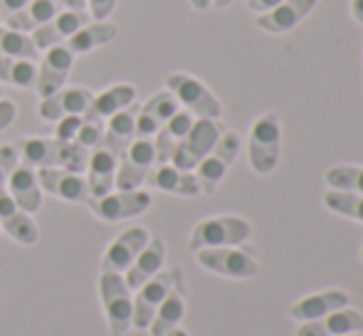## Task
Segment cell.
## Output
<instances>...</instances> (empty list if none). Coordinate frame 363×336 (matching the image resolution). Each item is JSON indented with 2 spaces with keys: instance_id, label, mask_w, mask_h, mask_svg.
I'll use <instances>...</instances> for the list:
<instances>
[{
  "instance_id": "obj_1",
  "label": "cell",
  "mask_w": 363,
  "mask_h": 336,
  "mask_svg": "<svg viewBox=\"0 0 363 336\" xmlns=\"http://www.w3.org/2000/svg\"><path fill=\"white\" fill-rule=\"evenodd\" d=\"M250 223L240 215H216L201 220L191 233L188 247L193 252L208 250V247H238L250 240Z\"/></svg>"
},
{
  "instance_id": "obj_2",
  "label": "cell",
  "mask_w": 363,
  "mask_h": 336,
  "mask_svg": "<svg viewBox=\"0 0 363 336\" xmlns=\"http://www.w3.org/2000/svg\"><path fill=\"white\" fill-rule=\"evenodd\" d=\"M279 149H282V129H279L277 114L257 116L250 129V168L257 176H267L279 164Z\"/></svg>"
},
{
  "instance_id": "obj_3",
  "label": "cell",
  "mask_w": 363,
  "mask_h": 336,
  "mask_svg": "<svg viewBox=\"0 0 363 336\" xmlns=\"http://www.w3.org/2000/svg\"><path fill=\"white\" fill-rule=\"evenodd\" d=\"M99 299L104 304L111 336H124L131 329V317H134V297H131V289L126 284L124 274L101 272Z\"/></svg>"
},
{
  "instance_id": "obj_4",
  "label": "cell",
  "mask_w": 363,
  "mask_h": 336,
  "mask_svg": "<svg viewBox=\"0 0 363 336\" xmlns=\"http://www.w3.org/2000/svg\"><path fill=\"white\" fill-rule=\"evenodd\" d=\"M166 89L178 99V104L186 106L198 119H220L223 116V104L206 84L198 77L186 72H171L166 77Z\"/></svg>"
},
{
  "instance_id": "obj_5",
  "label": "cell",
  "mask_w": 363,
  "mask_h": 336,
  "mask_svg": "<svg viewBox=\"0 0 363 336\" xmlns=\"http://www.w3.org/2000/svg\"><path fill=\"white\" fill-rule=\"evenodd\" d=\"M198 264L208 272H216L220 277L230 279H250L259 274V262L252 250L245 247H208V250L196 252Z\"/></svg>"
},
{
  "instance_id": "obj_6",
  "label": "cell",
  "mask_w": 363,
  "mask_h": 336,
  "mask_svg": "<svg viewBox=\"0 0 363 336\" xmlns=\"http://www.w3.org/2000/svg\"><path fill=\"white\" fill-rule=\"evenodd\" d=\"M181 282H183V269L173 267V269H166V272L161 269L156 277H151L146 284H141V287L136 289V297H134V317H131V327L139 329V332L148 329L156 309L161 307V302L168 297V292Z\"/></svg>"
},
{
  "instance_id": "obj_7",
  "label": "cell",
  "mask_w": 363,
  "mask_h": 336,
  "mask_svg": "<svg viewBox=\"0 0 363 336\" xmlns=\"http://www.w3.org/2000/svg\"><path fill=\"white\" fill-rule=\"evenodd\" d=\"M223 126L218 119H196L191 126V131L186 134V139L178 144L176 154H173L171 164L181 171H196V166L206 159L213 151V146L218 144Z\"/></svg>"
},
{
  "instance_id": "obj_8",
  "label": "cell",
  "mask_w": 363,
  "mask_h": 336,
  "mask_svg": "<svg viewBox=\"0 0 363 336\" xmlns=\"http://www.w3.org/2000/svg\"><path fill=\"white\" fill-rule=\"evenodd\" d=\"M240 146H242V139H240L238 131H223L220 134L218 144L213 146L211 154L196 166V178L198 186H201V193H216V188L225 178L228 168L238 159Z\"/></svg>"
},
{
  "instance_id": "obj_9",
  "label": "cell",
  "mask_w": 363,
  "mask_h": 336,
  "mask_svg": "<svg viewBox=\"0 0 363 336\" xmlns=\"http://www.w3.org/2000/svg\"><path fill=\"white\" fill-rule=\"evenodd\" d=\"M89 211L104 223H119L136 218L151 208V193L141 191H111L101 198H89L86 201Z\"/></svg>"
},
{
  "instance_id": "obj_10",
  "label": "cell",
  "mask_w": 363,
  "mask_h": 336,
  "mask_svg": "<svg viewBox=\"0 0 363 336\" xmlns=\"http://www.w3.org/2000/svg\"><path fill=\"white\" fill-rule=\"evenodd\" d=\"M156 166V151H153V139H134V144L126 149L124 159L116 168V191H136L141 183H146L151 168Z\"/></svg>"
},
{
  "instance_id": "obj_11",
  "label": "cell",
  "mask_w": 363,
  "mask_h": 336,
  "mask_svg": "<svg viewBox=\"0 0 363 336\" xmlns=\"http://www.w3.org/2000/svg\"><path fill=\"white\" fill-rule=\"evenodd\" d=\"M72 65L74 55L67 50V45H55V47L45 50L43 65L38 67V79H35V91L40 94V99L62 89L72 72Z\"/></svg>"
},
{
  "instance_id": "obj_12",
  "label": "cell",
  "mask_w": 363,
  "mask_h": 336,
  "mask_svg": "<svg viewBox=\"0 0 363 336\" xmlns=\"http://www.w3.org/2000/svg\"><path fill=\"white\" fill-rule=\"evenodd\" d=\"M91 99H94V91L86 89V86H62L55 94L40 99L38 114L45 121H60L62 116H72V114L84 116Z\"/></svg>"
},
{
  "instance_id": "obj_13",
  "label": "cell",
  "mask_w": 363,
  "mask_h": 336,
  "mask_svg": "<svg viewBox=\"0 0 363 336\" xmlns=\"http://www.w3.org/2000/svg\"><path fill=\"white\" fill-rule=\"evenodd\" d=\"M151 240L146 228H129L124 230L114 242L109 245V250L104 252L101 257V272H116V274H124L126 269L131 267L139 252L146 247V242Z\"/></svg>"
},
{
  "instance_id": "obj_14",
  "label": "cell",
  "mask_w": 363,
  "mask_h": 336,
  "mask_svg": "<svg viewBox=\"0 0 363 336\" xmlns=\"http://www.w3.org/2000/svg\"><path fill=\"white\" fill-rule=\"evenodd\" d=\"M86 23H91L86 10H60L50 23L38 28L30 38H33L35 47L43 52V50H50V47H55V45H65L77 30L84 28Z\"/></svg>"
},
{
  "instance_id": "obj_15",
  "label": "cell",
  "mask_w": 363,
  "mask_h": 336,
  "mask_svg": "<svg viewBox=\"0 0 363 336\" xmlns=\"http://www.w3.org/2000/svg\"><path fill=\"white\" fill-rule=\"evenodd\" d=\"M40 188L67 203H86L89 201V186L82 173L65 171V168H38Z\"/></svg>"
},
{
  "instance_id": "obj_16",
  "label": "cell",
  "mask_w": 363,
  "mask_h": 336,
  "mask_svg": "<svg viewBox=\"0 0 363 336\" xmlns=\"http://www.w3.org/2000/svg\"><path fill=\"white\" fill-rule=\"evenodd\" d=\"M181 109L178 99L168 89L156 91L136 114V139H153L163 124Z\"/></svg>"
},
{
  "instance_id": "obj_17",
  "label": "cell",
  "mask_w": 363,
  "mask_h": 336,
  "mask_svg": "<svg viewBox=\"0 0 363 336\" xmlns=\"http://www.w3.org/2000/svg\"><path fill=\"white\" fill-rule=\"evenodd\" d=\"M72 141L60 139H43V136H30L18 144V154L23 156L25 166L30 168H62L67 161V151Z\"/></svg>"
},
{
  "instance_id": "obj_18",
  "label": "cell",
  "mask_w": 363,
  "mask_h": 336,
  "mask_svg": "<svg viewBox=\"0 0 363 336\" xmlns=\"http://www.w3.org/2000/svg\"><path fill=\"white\" fill-rule=\"evenodd\" d=\"M316 5L319 0H282L277 8L257 15V28L269 35H284L294 30L309 13H314Z\"/></svg>"
},
{
  "instance_id": "obj_19",
  "label": "cell",
  "mask_w": 363,
  "mask_h": 336,
  "mask_svg": "<svg viewBox=\"0 0 363 336\" xmlns=\"http://www.w3.org/2000/svg\"><path fill=\"white\" fill-rule=\"evenodd\" d=\"M363 332V314L354 307H341L314 322H301L296 336H344Z\"/></svg>"
},
{
  "instance_id": "obj_20",
  "label": "cell",
  "mask_w": 363,
  "mask_h": 336,
  "mask_svg": "<svg viewBox=\"0 0 363 336\" xmlns=\"http://www.w3.org/2000/svg\"><path fill=\"white\" fill-rule=\"evenodd\" d=\"M0 230L8 233L18 245H35L40 237L38 223L8 196V191H0Z\"/></svg>"
},
{
  "instance_id": "obj_21",
  "label": "cell",
  "mask_w": 363,
  "mask_h": 336,
  "mask_svg": "<svg viewBox=\"0 0 363 336\" xmlns=\"http://www.w3.org/2000/svg\"><path fill=\"white\" fill-rule=\"evenodd\" d=\"M341 307H349V294L344 289H324V292H314L296 299L287 314L289 319H296V322H314V319L326 317Z\"/></svg>"
},
{
  "instance_id": "obj_22",
  "label": "cell",
  "mask_w": 363,
  "mask_h": 336,
  "mask_svg": "<svg viewBox=\"0 0 363 336\" xmlns=\"http://www.w3.org/2000/svg\"><path fill=\"white\" fill-rule=\"evenodd\" d=\"M193 114L191 111L178 109L166 124L158 129V134L153 136V151H156V166L161 164H171L173 154H176L178 144L186 139V134L191 131L193 126Z\"/></svg>"
},
{
  "instance_id": "obj_23",
  "label": "cell",
  "mask_w": 363,
  "mask_h": 336,
  "mask_svg": "<svg viewBox=\"0 0 363 336\" xmlns=\"http://www.w3.org/2000/svg\"><path fill=\"white\" fill-rule=\"evenodd\" d=\"M136 114H139V106H126L119 114H114L109 119V124L104 126V139H101V146L106 151L116 156V159H124L126 149L134 144L136 139Z\"/></svg>"
},
{
  "instance_id": "obj_24",
  "label": "cell",
  "mask_w": 363,
  "mask_h": 336,
  "mask_svg": "<svg viewBox=\"0 0 363 336\" xmlns=\"http://www.w3.org/2000/svg\"><path fill=\"white\" fill-rule=\"evenodd\" d=\"M8 196L23 208L25 213H38L43 208V188H40V181H38V171L30 166H20L10 173L8 178Z\"/></svg>"
},
{
  "instance_id": "obj_25",
  "label": "cell",
  "mask_w": 363,
  "mask_h": 336,
  "mask_svg": "<svg viewBox=\"0 0 363 336\" xmlns=\"http://www.w3.org/2000/svg\"><path fill=\"white\" fill-rule=\"evenodd\" d=\"M163 262H166V242L161 237H151L146 242V247L139 252V257L131 262V267L126 269V284H129L131 292L146 284L151 277H156L163 269Z\"/></svg>"
},
{
  "instance_id": "obj_26",
  "label": "cell",
  "mask_w": 363,
  "mask_h": 336,
  "mask_svg": "<svg viewBox=\"0 0 363 336\" xmlns=\"http://www.w3.org/2000/svg\"><path fill=\"white\" fill-rule=\"evenodd\" d=\"M116 168H119V159L104 146H96L91 151L89 166H86V186H89V198H101L106 193L114 191L116 181Z\"/></svg>"
},
{
  "instance_id": "obj_27",
  "label": "cell",
  "mask_w": 363,
  "mask_h": 336,
  "mask_svg": "<svg viewBox=\"0 0 363 336\" xmlns=\"http://www.w3.org/2000/svg\"><path fill=\"white\" fill-rule=\"evenodd\" d=\"M60 10H65L62 5H60V0H33V3H28L25 8L5 15V28L18 30V33H25V35H33L38 28H43L45 23H50Z\"/></svg>"
},
{
  "instance_id": "obj_28",
  "label": "cell",
  "mask_w": 363,
  "mask_h": 336,
  "mask_svg": "<svg viewBox=\"0 0 363 336\" xmlns=\"http://www.w3.org/2000/svg\"><path fill=\"white\" fill-rule=\"evenodd\" d=\"M151 183V188H158V191L173 193V196H198L201 193V186H198V178L193 171H181L173 164H161L156 168H151L146 178Z\"/></svg>"
},
{
  "instance_id": "obj_29",
  "label": "cell",
  "mask_w": 363,
  "mask_h": 336,
  "mask_svg": "<svg viewBox=\"0 0 363 336\" xmlns=\"http://www.w3.org/2000/svg\"><path fill=\"white\" fill-rule=\"evenodd\" d=\"M134 101H136V86L121 82V84H114V86H109V89H104L101 94H94L86 114L104 121V119H111L114 114H119L126 106H131Z\"/></svg>"
},
{
  "instance_id": "obj_30",
  "label": "cell",
  "mask_w": 363,
  "mask_h": 336,
  "mask_svg": "<svg viewBox=\"0 0 363 336\" xmlns=\"http://www.w3.org/2000/svg\"><path fill=\"white\" fill-rule=\"evenodd\" d=\"M116 35H119V28H116L114 23H106V20L96 23L94 20V23H86L84 28L77 30L65 45H67V50L77 57V55H86L96 47H104V45H109Z\"/></svg>"
},
{
  "instance_id": "obj_31",
  "label": "cell",
  "mask_w": 363,
  "mask_h": 336,
  "mask_svg": "<svg viewBox=\"0 0 363 336\" xmlns=\"http://www.w3.org/2000/svg\"><path fill=\"white\" fill-rule=\"evenodd\" d=\"M183 314H186V297H183V282L168 292V297L161 302V307L156 309L151 324V336H166L171 329H176L181 324Z\"/></svg>"
},
{
  "instance_id": "obj_32",
  "label": "cell",
  "mask_w": 363,
  "mask_h": 336,
  "mask_svg": "<svg viewBox=\"0 0 363 336\" xmlns=\"http://www.w3.org/2000/svg\"><path fill=\"white\" fill-rule=\"evenodd\" d=\"M35 79H38V65L35 62L0 55V82L23 86V89H35Z\"/></svg>"
},
{
  "instance_id": "obj_33",
  "label": "cell",
  "mask_w": 363,
  "mask_h": 336,
  "mask_svg": "<svg viewBox=\"0 0 363 336\" xmlns=\"http://www.w3.org/2000/svg\"><path fill=\"white\" fill-rule=\"evenodd\" d=\"M0 55L35 62V60L40 57V50L35 47V43H33L30 35L18 33V30H10V28H5V25H0Z\"/></svg>"
},
{
  "instance_id": "obj_34",
  "label": "cell",
  "mask_w": 363,
  "mask_h": 336,
  "mask_svg": "<svg viewBox=\"0 0 363 336\" xmlns=\"http://www.w3.org/2000/svg\"><path fill=\"white\" fill-rule=\"evenodd\" d=\"M326 208L336 215L351 218L356 223H363V196L361 193H346V191H326L321 198Z\"/></svg>"
},
{
  "instance_id": "obj_35",
  "label": "cell",
  "mask_w": 363,
  "mask_h": 336,
  "mask_svg": "<svg viewBox=\"0 0 363 336\" xmlns=\"http://www.w3.org/2000/svg\"><path fill=\"white\" fill-rule=\"evenodd\" d=\"M324 181L331 191L361 193L363 196V166H349V164L331 166L324 173Z\"/></svg>"
},
{
  "instance_id": "obj_36",
  "label": "cell",
  "mask_w": 363,
  "mask_h": 336,
  "mask_svg": "<svg viewBox=\"0 0 363 336\" xmlns=\"http://www.w3.org/2000/svg\"><path fill=\"white\" fill-rule=\"evenodd\" d=\"M101 139H104V121L96 119V116H89V114L82 116L79 134H77V139H74L77 144L94 151L96 146H101Z\"/></svg>"
},
{
  "instance_id": "obj_37",
  "label": "cell",
  "mask_w": 363,
  "mask_h": 336,
  "mask_svg": "<svg viewBox=\"0 0 363 336\" xmlns=\"http://www.w3.org/2000/svg\"><path fill=\"white\" fill-rule=\"evenodd\" d=\"M89 159H91V149L86 146L77 144L72 141L69 144V151H67V161H65V171H72V173H84L86 166H89Z\"/></svg>"
},
{
  "instance_id": "obj_38",
  "label": "cell",
  "mask_w": 363,
  "mask_h": 336,
  "mask_svg": "<svg viewBox=\"0 0 363 336\" xmlns=\"http://www.w3.org/2000/svg\"><path fill=\"white\" fill-rule=\"evenodd\" d=\"M18 161H20L18 146H13V144L0 146V191H5L10 173H13L15 168H18Z\"/></svg>"
},
{
  "instance_id": "obj_39",
  "label": "cell",
  "mask_w": 363,
  "mask_h": 336,
  "mask_svg": "<svg viewBox=\"0 0 363 336\" xmlns=\"http://www.w3.org/2000/svg\"><path fill=\"white\" fill-rule=\"evenodd\" d=\"M79 126H82V116L72 114V116H62L57 121V129H55V139L60 141H74L77 134H79Z\"/></svg>"
},
{
  "instance_id": "obj_40",
  "label": "cell",
  "mask_w": 363,
  "mask_h": 336,
  "mask_svg": "<svg viewBox=\"0 0 363 336\" xmlns=\"http://www.w3.org/2000/svg\"><path fill=\"white\" fill-rule=\"evenodd\" d=\"M119 0H86V8H89V18H94L96 23L106 20L116 10Z\"/></svg>"
},
{
  "instance_id": "obj_41",
  "label": "cell",
  "mask_w": 363,
  "mask_h": 336,
  "mask_svg": "<svg viewBox=\"0 0 363 336\" xmlns=\"http://www.w3.org/2000/svg\"><path fill=\"white\" fill-rule=\"evenodd\" d=\"M18 116V106L10 99H0V131H5Z\"/></svg>"
},
{
  "instance_id": "obj_42",
  "label": "cell",
  "mask_w": 363,
  "mask_h": 336,
  "mask_svg": "<svg viewBox=\"0 0 363 336\" xmlns=\"http://www.w3.org/2000/svg\"><path fill=\"white\" fill-rule=\"evenodd\" d=\"M279 3H282V0H247V8L252 10V13L262 15V13H267V10L277 8Z\"/></svg>"
},
{
  "instance_id": "obj_43",
  "label": "cell",
  "mask_w": 363,
  "mask_h": 336,
  "mask_svg": "<svg viewBox=\"0 0 363 336\" xmlns=\"http://www.w3.org/2000/svg\"><path fill=\"white\" fill-rule=\"evenodd\" d=\"M28 3H33V0H0V15H10L15 13V10L25 8Z\"/></svg>"
},
{
  "instance_id": "obj_44",
  "label": "cell",
  "mask_w": 363,
  "mask_h": 336,
  "mask_svg": "<svg viewBox=\"0 0 363 336\" xmlns=\"http://www.w3.org/2000/svg\"><path fill=\"white\" fill-rule=\"evenodd\" d=\"M65 10H86V0H60Z\"/></svg>"
},
{
  "instance_id": "obj_45",
  "label": "cell",
  "mask_w": 363,
  "mask_h": 336,
  "mask_svg": "<svg viewBox=\"0 0 363 336\" xmlns=\"http://www.w3.org/2000/svg\"><path fill=\"white\" fill-rule=\"evenodd\" d=\"M351 13H354L356 23L363 25V0H351Z\"/></svg>"
},
{
  "instance_id": "obj_46",
  "label": "cell",
  "mask_w": 363,
  "mask_h": 336,
  "mask_svg": "<svg viewBox=\"0 0 363 336\" xmlns=\"http://www.w3.org/2000/svg\"><path fill=\"white\" fill-rule=\"evenodd\" d=\"M191 8L193 10H211L213 8V0H191Z\"/></svg>"
},
{
  "instance_id": "obj_47",
  "label": "cell",
  "mask_w": 363,
  "mask_h": 336,
  "mask_svg": "<svg viewBox=\"0 0 363 336\" xmlns=\"http://www.w3.org/2000/svg\"><path fill=\"white\" fill-rule=\"evenodd\" d=\"M233 3H235V0H213V8H216V10H225V8H230Z\"/></svg>"
},
{
  "instance_id": "obj_48",
  "label": "cell",
  "mask_w": 363,
  "mask_h": 336,
  "mask_svg": "<svg viewBox=\"0 0 363 336\" xmlns=\"http://www.w3.org/2000/svg\"><path fill=\"white\" fill-rule=\"evenodd\" d=\"M166 336H188V332H183L181 327H176V329H171V332H168Z\"/></svg>"
},
{
  "instance_id": "obj_49",
  "label": "cell",
  "mask_w": 363,
  "mask_h": 336,
  "mask_svg": "<svg viewBox=\"0 0 363 336\" xmlns=\"http://www.w3.org/2000/svg\"><path fill=\"white\" fill-rule=\"evenodd\" d=\"M344 336H363V334H344Z\"/></svg>"
},
{
  "instance_id": "obj_50",
  "label": "cell",
  "mask_w": 363,
  "mask_h": 336,
  "mask_svg": "<svg viewBox=\"0 0 363 336\" xmlns=\"http://www.w3.org/2000/svg\"><path fill=\"white\" fill-rule=\"evenodd\" d=\"M361 262H363V245H361Z\"/></svg>"
},
{
  "instance_id": "obj_51",
  "label": "cell",
  "mask_w": 363,
  "mask_h": 336,
  "mask_svg": "<svg viewBox=\"0 0 363 336\" xmlns=\"http://www.w3.org/2000/svg\"><path fill=\"white\" fill-rule=\"evenodd\" d=\"M0 99H3V89H0Z\"/></svg>"
},
{
  "instance_id": "obj_52",
  "label": "cell",
  "mask_w": 363,
  "mask_h": 336,
  "mask_svg": "<svg viewBox=\"0 0 363 336\" xmlns=\"http://www.w3.org/2000/svg\"><path fill=\"white\" fill-rule=\"evenodd\" d=\"M0 20H3V15H0Z\"/></svg>"
}]
</instances>
